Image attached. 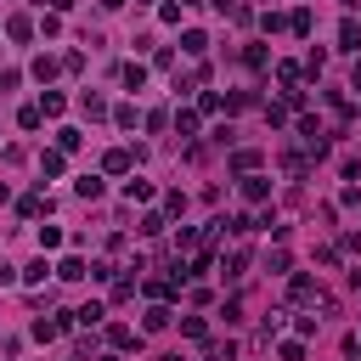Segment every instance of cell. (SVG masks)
Here are the masks:
<instances>
[{
    "mask_svg": "<svg viewBox=\"0 0 361 361\" xmlns=\"http://www.w3.org/2000/svg\"><path fill=\"white\" fill-rule=\"evenodd\" d=\"M294 305H305V310H322V316H333V294H328L322 283H310V277H294Z\"/></svg>",
    "mask_w": 361,
    "mask_h": 361,
    "instance_id": "obj_1",
    "label": "cell"
},
{
    "mask_svg": "<svg viewBox=\"0 0 361 361\" xmlns=\"http://www.w3.org/2000/svg\"><path fill=\"white\" fill-rule=\"evenodd\" d=\"M243 271H249V249H232V254H220V277H226V283H237Z\"/></svg>",
    "mask_w": 361,
    "mask_h": 361,
    "instance_id": "obj_2",
    "label": "cell"
},
{
    "mask_svg": "<svg viewBox=\"0 0 361 361\" xmlns=\"http://www.w3.org/2000/svg\"><path fill=\"white\" fill-rule=\"evenodd\" d=\"M243 198H249V203H265V198H271V180H265V175H243Z\"/></svg>",
    "mask_w": 361,
    "mask_h": 361,
    "instance_id": "obj_3",
    "label": "cell"
},
{
    "mask_svg": "<svg viewBox=\"0 0 361 361\" xmlns=\"http://www.w3.org/2000/svg\"><path fill=\"white\" fill-rule=\"evenodd\" d=\"M169 322H175V310H169V305H153V310H147V322H142V328H147V333H164Z\"/></svg>",
    "mask_w": 361,
    "mask_h": 361,
    "instance_id": "obj_4",
    "label": "cell"
},
{
    "mask_svg": "<svg viewBox=\"0 0 361 361\" xmlns=\"http://www.w3.org/2000/svg\"><path fill=\"white\" fill-rule=\"evenodd\" d=\"M232 169H237V175H254V169H260V153H254V147L232 153Z\"/></svg>",
    "mask_w": 361,
    "mask_h": 361,
    "instance_id": "obj_5",
    "label": "cell"
},
{
    "mask_svg": "<svg viewBox=\"0 0 361 361\" xmlns=\"http://www.w3.org/2000/svg\"><path fill=\"white\" fill-rule=\"evenodd\" d=\"M130 164H135V158H130V153H124V147H113V153H108V158H102V169H108V175H124V169H130Z\"/></svg>",
    "mask_w": 361,
    "mask_h": 361,
    "instance_id": "obj_6",
    "label": "cell"
},
{
    "mask_svg": "<svg viewBox=\"0 0 361 361\" xmlns=\"http://www.w3.org/2000/svg\"><path fill=\"white\" fill-rule=\"evenodd\" d=\"M119 79H124L130 90H142V85H147V68H142V62H124V68H119Z\"/></svg>",
    "mask_w": 361,
    "mask_h": 361,
    "instance_id": "obj_7",
    "label": "cell"
},
{
    "mask_svg": "<svg viewBox=\"0 0 361 361\" xmlns=\"http://www.w3.org/2000/svg\"><path fill=\"white\" fill-rule=\"evenodd\" d=\"M339 45H350V51L361 45V23H355V17H344V23H339Z\"/></svg>",
    "mask_w": 361,
    "mask_h": 361,
    "instance_id": "obj_8",
    "label": "cell"
},
{
    "mask_svg": "<svg viewBox=\"0 0 361 361\" xmlns=\"http://www.w3.org/2000/svg\"><path fill=\"white\" fill-rule=\"evenodd\" d=\"M175 288H180V277H153V283H147V294H153V299H169Z\"/></svg>",
    "mask_w": 361,
    "mask_h": 361,
    "instance_id": "obj_9",
    "label": "cell"
},
{
    "mask_svg": "<svg viewBox=\"0 0 361 361\" xmlns=\"http://www.w3.org/2000/svg\"><path fill=\"white\" fill-rule=\"evenodd\" d=\"M108 339H113V350H130V344H135V328H124V322H113V328H108Z\"/></svg>",
    "mask_w": 361,
    "mask_h": 361,
    "instance_id": "obj_10",
    "label": "cell"
},
{
    "mask_svg": "<svg viewBox=\"0 0 361 361\" xmlns=\"http://www.w3.org/2000/svg\"><path fill=\"white\" fill-rule=\"evenodd\" d=\"M79 108H85V113H90V119H108V102H102V96H96V90H85V96H79Z\"/></svg>",
    "mask_w": 361,
    "mask_h": 361,
    "instance_id": "obj_11",
    "label": "cell"
},
{
    "mask_svg": "<svg viewBox=\"0 0 361 361\" xmlns=\"http://www.w3.org/2000/svg\"><path fill=\"white\" fill-rule=\"evenodd\" d=\"M175 135H187V142H192V135H198V113L180 108V113H175Z\"/></svg>",
    "mask_w": 361,
    "mask_h": 361,
    "instance_id": "obj_12",
    "label": "cell"
},
{
    "mask_svg": "<svg viewBox=\"0 0 361 361\" xmlns=\"http://www.w3.org/2000/svg\"><path fill=\"white\" fill-rule=\"evenodd\" d=\"M57 277H62V283H79V277H90V271H85V260H62Z\"/></svg>",
    "mask_w": 361,
    "mask_h": 361,
    "instance_id": "obj_13",
    "label": "cell"
},
{
    "mask_svg": "<svg viewBox=\"0 0 361 361\" xmlns=\"http://www.w3.org/2000/svg\"><path fill=\"white\" fill-rule=\"evenodd\" d=\"M57 68H62L57 57H34V79H45V85H51V79H57Z\"/></svg>",
    "mask_w": 361,
    "mask_h": 361,
    "instance_id": "obj_14",
    "label": "cell"
},
{
    "mask_svg": "<svg viewBox=\"0 0 361 361\" xmlns=\"http://www.w3.org/2000/svg\"><path fill=\"white\" fill-rule=\"evenodd\" d=\"M124 192H130V203H147V198H153V180H142V175H135Z\"/></svg>",
    "mask_w": 361,
    "mask_h": 361,
    "instance_id": "obj_15",
    "label": "cell"
},
{
    "mask_svg": "<svg viewBox=\"0 0 361 361\" xmlns=\"http://www.w3.org/2000/svg\"><path fill=\"white\" fill-rule=\"evenodd\" d=\"M243 62L260 74V68H271V57H265V45H249V51H243Z\"/></svg>",
    "mask_w": 361,
    "mask_h": 361,
    "instance_id": "obj_16",
    "label": "cell"
},
{
    "mask_svg": "<svg viewBox=\"0 0 361 361\" xmlns=\"http://www.w3.org/2000/svg\"><path fill=\"white\" fill-rule=\"evenodd\" d=\"M6 34H12V40H28L34 23H28V17H6Z\"/></svg>",
    "mask_w": 361,
    "mask_h": 361,
    "instance_id": "obj_17",
    "label": "cell"
},
{
    "mask_svg": "<svg viewBox=\"0 0 361 361\" xmlns=\"http://www.w3.org/2000/svg\"><path fill=\"white\" fill-rule=\"evenodd\" d=\"M79 142H85V135H79V130H57V153H74Z\"/></svg>",
    "mask_w": 361,
    "mask_h": 361,
    "instance_id": "obj_18",
    "label": "cell"
},
{
    "mask_svg": "<svg viewBox=\"0 0 361 361\" xmlns=\"http://www.w3.org/2000/svg\"><path fill=\"white\" fill-rule=\"evenodd\" d=\"M45 271H51V265H45V260H34V265L23 271V283H28V288H40V283H45Z\"/></svg>",
    "mask_w": 361,
    "mask_h": 361,
    "instance_id": "obj_19",
    "label": "cell"
},
{
    "mask_svg": "<svg viewBox=\"0 0 361 361\" xmlns=\"http://www.w3.org/2000/svg\"><path fill=\"white\" fill-rule=\"evenodd\" d=\"M74 192H79V198H102V180H96V175H85V180H79Z\"/></svg>",
    "mask_w": 361,
    "mask_h": 361,
    "instance_id": "obj_20",
    "label": "cell"
},
{
    "mask_svg": "<svg viewBox=\"0 0 361 361\" xmlns=\"http://www.w3.org/2000/svg\"><path fill=\"white\" fill-rule=\"evenodd\" d=\"M283 169H288V175H305V169H310V158H305V153H288V158H283Z\"/></svg>",
    "mask_w": 361,
    "mask_h": 361,
    "instance_id": "obj_21",
    "label": "cell"
},
{
    "mask_svg": "<svg viewBox=\"0 0 361 361\" xmlns=\"http://www.w3.org/2000/svg\"><path fill=\"white\" fill-rule=\"evenodd\" d=\"M180 45H187V51H192V57H203V51H209V40H203V34H198V28H192V34H187V40H180Z\"/></svg>",
    "mask_w": 361,
    "mask_h": 361,
    "instance_id": "obj_22",
    "label": "cell"
},
{
    "mask_svg": "<svg viewBox=\"0 0 361 361\" xmlns=\"http://www.w3.org/2000/svg\"><path fill=\"white\" fill-rule=\"evenodd\" d=\"M62 108H68V102H62V96H57V90H51V96H45V102H40V113H45V119H57V113H62Z\"/></svg>",
    "mask_w": 361,
    "mask_h": 361,
    "instance_id": "obj_23",
    "label": "cell"
},
{
    "mask_svg": "<svg viewBox=\"0 0 361 361\" xmlns=\"http://www.w3.org/2000/svg\"><path fill=\"white\" fill-rule=\"evenodd\" d=\"M180 333H187V339H203L209 328H203V316H187V322H180Z\"/></svg>",
    "mask_w": 361,
    "mask_h": 361,
    "instance_id": "obj_24",
    "label": "cell"
},
{
    "mask_svg": "<svg viewBox=\"0 0 361 361\" xmlns=\"http://www.w3.org/2000/svg\"><path fill=\"white\" fill-rule=\"evenodd\" d=\"M135 119H142L135 108H119V113H113V124H119V130H135Z\"/></svg>",
    "mask_w": 361,
    "mask_h": 361,
    "instance_id": "obj_25",
    "label": "cell"
},
{
    "mask_svg": "<svg viewBox=\"0 0 361 361\" xmlns=\"http://www.w3.org/2000/svg\"><path fill=\"white\" fill-rule=\"evenodd\" d=\"M40 119H45L40 108H23V113H17V124H23V130H40Z\"/></svg>",
    "mask_w": 361,
    "mask_h": 361,
    "instance_id": "obj_26",
    "label": "cell"
},
{
    "mask_svg": "<svg viewBox=\"0 0 361 361\" xmlns=\"http://www.w3.org/2000/svg\"><path fill=\"white\" fill-rule=\"evenodd\" d=\"M283 361H305V344H299V339H288V344H283Z\"/></svg>",
    "mask_w": 361,
    "mask_h": 361,
    "instance_id": "obj_27",
    "label": "cell"
},
{
    "mask_svg": "<svg viewBox=\"0 0 361 361\" xmlns=\"http://www.w3.org/2000/svg\"><path fill=\"white\" fill-rule=\"evenodd\" d=\"M6 90H17V74H12V68L0 74V96H6Z\"/></svg>",
    "mask_w": 361,
    "mask_h": 361,
    "instance_id": "obj_28",
    "label": "cell"
},
{
    "mask_svg": "<svg viewBox=\"0 0 361 361\" xmlns=\"http://www.w3.org/2000/svg\"><path fill=\"white\" fill-rule=\"evenodd\" d=\"M350 85H355V90H361V62H355V68H350Z\"/></svg>",
    "mask_w": 361,
    "mask_h": 361,
    "instance_id": "obj_29",
    "label": "cell"
},
{
    "mask_svg": "<svg viewBox=\"0 0 361 361\" xmlns=\"http://www.w3.org/2000/svg\"><path fill=\"white\" fill-rule=\"evenodd\" d=\"M96 6H102V12H113V6H124V0H96Z\"/></svg>",
    "mask_w": 361,
    "mask_h": 361,
    "instance_id": "obj_30",
    "label": "cell"
},
{
    "mask_svg": "<svg viewBox=\"0 0 361 361\" xmlns=\"http://www.w3.org/2000/svg\"><path fill=\"white\" fill-rule=\"evenodd\" d=\"M68 6H74V0H51V12H68Z\"/></svg>",
    "mask_w": 361,
    "mask_h": 361,
    "instance_id": "obj_31",
    "label": "cell"
},
{
    "mask_svg": "<svg viewBox=\"0 0 361 361\" xmlns=\"http://www.w3.org/2000/svg\"><path fill=\"white\" fill-rule=\"evenodd\" d=\"M203 361H215V355H203Z\"/></svg>",
    "mask_w": 361,
    "mask_h": 361,
    "instance_id": "obj_32",
    "label": "cell"
}]
</instances>
